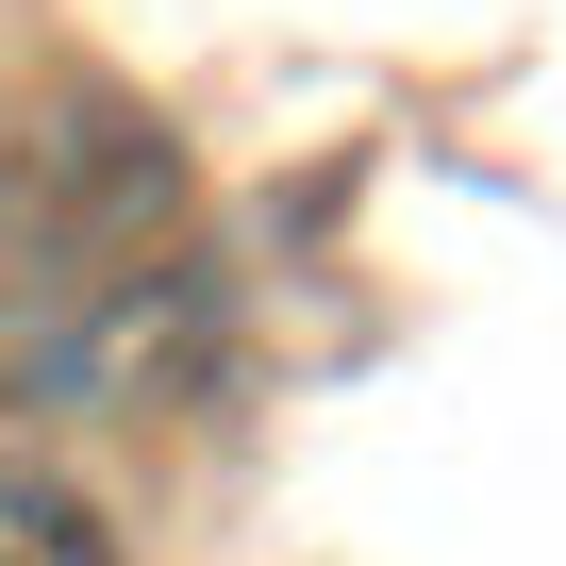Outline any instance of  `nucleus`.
I'll return each instance as SVG.
<instances>
[{
    "mask_svg": "<svg viewBox=\"0 0 566 566\" xmlns=\"http://www.w3.org/2000/svg\"><path fill=\"white\" fill-rule=\"evenodd\" d=\"M0 566H117V533H101V500H84L67 467L0 450Z\"/></svg>",
    "mask_w": 566,
    "mask_h": 566,
    "instance_id": "nucleus-2",
    "label": "nucleus"
},
{
    "mask_svg": "<svg viewBox=\"0 0 566 566\" xmlns=\"http://www.w3.org/2000/svg\"><path fill=\"white\" fill-rule=\"evenodd\" d=\"M167 233H184V150L150 101L67 84L34 117H0V367H34L117 283H150Z\"/></svg>",
    "mask_w": 566,
    "mask_h": 566,
    "instance_id": "nucleus-1",
    "label": "nucleus"
}]
</instances>
